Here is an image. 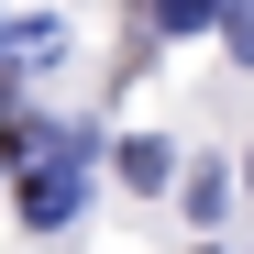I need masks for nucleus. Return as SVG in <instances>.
Here are the masks:
<instances>
[{
  "mask_svg": "<svg viewBox=\"0 0 254 254\" xmlns=\"http://www.w3.org/2000/svg\"><path fill=\"white\" fill-rule=\"evenodd\" d=\"M77 155H89V133H45V166L22 177V221H33V232L77 221V199H89V177H77Z\"/></svg>",
  "mask_w": 254,
  "mask_h": 254,
  "instance_id": "f257e3e1",
  "label": "nucleus"
},
{
  "mask_svg": "<svg viewBox=\"0 0 254 254\" xmlns=\"http://www.w3.org/2000/svg\"><path fill=\"white\" fill-rule=\"evenodd\" d=\"M111 166H122V188H166V166H177V155H166L155 133H133V144H111Z\"/></svg>",
  "mask_w": 254,
  "mask_h": 254,
  "instance_id": "f03ea898",
  "label": "nucleus"
},
{
  "mask_svg": "<svg viewBox=\"0 0 254 254\" xmlns=\"http://www.w3.org/2000/svg\"><path fill=\"white\" fill-rule=\"evenodd\" d=\"M243 177H254V166H243Z\"/></svg>",
  "mask_w": 254,
  "mask_h": 254,
  "instance_id": "20e7f679",
  "label": "nucleus"
},
{
  "mask_svg": "<svg viewBox=\"0 0 254 254\" xmlns=\"http://www.w3.org/2000/svg\"><path fill=\"white\" fill-rule=\"evenodd\" d=\"M221 45H232V56H254V11H221Z\"/></svg>",
  "mask_w": 254,
  "mask_h": 254,
  "instance_id": "7ed1b4c3",
  "label": "nucleus"
}]
</instances>
